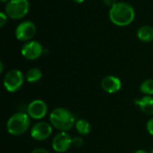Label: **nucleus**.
<instances>
[{
  "label": "nucleus",
  "mask_w": 153,
  "mask_h": 153,
  "mask_svg": "<svg viewBox=\"0 0 153 153\" xmlns=\"http://www.w3.org/2000/svg\"><path fill=\"white\" fill-rule=\"evenodd\" d=\"M72 138L66 132L57 134L52 141V148L55 152L59 153L65 152L72 144Z\"/></svg>",
  "instance_id": "9"
},
{
  "label": "nucleus",
  "mask_w": 153,
  "mask_h": 153,
  "mask_svg": "<svg viewBox=\"0 0 153 153\" xmlns=\"http://www.w3.org/2000/svg\"><path fill=\"white\" fill-rule=\"evenodd\" d=\"M30 117L27 113L18 112L13 114L7 121L6 129L12 135H21L30 127Z\"/></svg>",
  "instance_id": "3"
},
{
  "label": "nucleus",
  "mask_w": 153,
  "mask_h": 153,
  "mask_svg": "<svg viewBox=\"0 0 153 153\" xmlns=\"http://www.w3.org/2000/svg\"><path fill=\"white\" fill-rule=\"evenodd\" d=\"M151 153H153V149H152V152H151Z\"/></svg>",
  "instance_id": "26"
},
{
  "label": "nucleus",
  "mask_w": 153,
  "mask_h": 153,
  "mask_svg": "<svg viewBox=\"0 0 153 153\" xmlns=\"http://www.w3.org/2000/svg\"><path fill=\"white\" fill-rule=\"evenodd\" d=\"M75 128L77 130V132L82 134V135H86L89 134L91 127V125L88 121L84 120V119H79L78 121H76L75 123Z\"/></svg>",
  "instance_id": "15"
},
{
  "label": "nucleus",
  "mask_w": 153,
  "mask_h": 153,
  "mask_svg": "<svg viewBox=\"0 0 153 153\" xmlns=\"http://www.w3.org/2000/svg\"><path fill=\"white\" fill-rule=\"evenodd\" d=\"M147 131L150 134L153 135V117L151 118L148 122H147V126H146Z\"/></svg>",
  "instance_id": "19"
},
{
  "label": "nucleus",
  "mask_w": 153,
  "mask_h": 153,
  "mask_svg": "<svg viewBox=\"0 0 153 153\" xmlns=\"http://www.w3.org/2000/svg\"><path fill=\"white\" fill-rule=\"evenodd\" d=\"M137 37L141 41L151 42L153 40V28L151 26H142L137 31Z\"/></svg>",
  "instance_id": "13"
},
{
  "label": "nucleus",
  "mask_w": 153,
  "mask_h": 153,
  "mask_svg": "<svg viewBox=\"0 0 153 153\" xmlns=\"http://www.w3.org/2000/svg\"><path fill=\"white\" fill-rule=\"evenodd\" d=\"M135 16L134 7L126 2L117 3L110 8L109 19L117 26H126L133 22Z\"/></svg>",
  "instance_id": "1"
},
{
  "label": "nucleus",
  "mask_w": 153,
  "mask_h": 153,
  "mask_svg": "<svg viewBox=\"0 0 153 153\" xmlns=\"http://www.w3.org/2000/svg\"><path fill=\"white\" fill-rule=\"evenodd\" d=\"M31 153H49L47 150H45V149H41V148H39V149H36V150H34L33 152H31Z\"/></svg>",
  "instance_id": "21"
},
{
  "label": "nucleus",
  "mask_w": 153,
  "mask_h": 153,
  "mask_svg": "<svg viewBox=\"0 0 153 153\" xmlns=\"http://www.w3.org/2000/svg\"><path fill=\"white\" fill-rule=\"evenodd\" d=\"M73 1L77 3V4H82V2H84V0H73Z\"/></svg>",
  "instance_id": "22"
},
{
  "label": "nucleus",
  "mask_w": 153,
  "mask_h": 153,
  "mask_svg": "<svg viewBox=\"0 0 153 153\" xmlns=\"http://www.w3.org/2000/svg\"><path fill=\"white\" fill-rule=\"evenodd\" d=\"M103 3H104L107 6L112 7L113 5H115V4H117V0H103Z\"/></svg>",
  "instance_id": "20"
},
{
  "label": "nucleus",
  "mask_w": 153,
  "mask_h": 153,
  "mask_svg": "<svg viewBox=\"0 0 153 153\" xmlns=\"http://www.w3.org/2000/svg\"><path fill=\"white\" fill-rule=\"evenodd\" d=\"M49 121L52 126L61 132L71 130L76 123L72 112L64 108H57L52 110L49 116Z\"/></svg>",
  "instance_id": "2"
},
{
  "label": "nucleus",
  "mask_w": 153,
  "mask_h": 153,
  "mask_svg": "<svg viewBox=\"0 0 153 153\" xmlns=\"http://www.w3.org/2000/svg\"><path fill=\"white\" fill-rule=\"evenodd\" d=\"M140 91L145 95H153V80L148 79L145 80L140 86Z\"/></svg>",
  "instance_id": "16"
},
{
  "label": "nucleus",
  "mask_w": 153,
  "mask_h": 153,
  "mask_svg": "<svg viewBox=\"0 0 153 153\" xmlns=\"http://www.w3.org/2000/svg\"><path fill=\"white\" fill-rule=\"evenodd\" d=\"M134 104L139 106L141 110L146 115H153V97L144 96L140 100H135Z\"/></svg>",
  "instance_id": "12"
},
{
  "label": "nucleus",
  "mask_w": 153,
  "mask_h": 153,
  "mask_svg": "<svg viewBox=\"0 0 153 153\" xmlns=\"http://www.w3.org/2000/svg\"><path fill=\"white\" fill-rule=\"evenodd\" d=\"M0 1H1L2 3H4V2H8L9 0H0Z\"/></svg>",
  "instance_id": "25"
},
{
  "label": "nucleus",
  "mask_w": 153,
  "mask_h": 153,
  "mask_svg": "<svg viewBox=\"0 0 153 153\" xmlns=\"http://www.w3.org/2000/svg\"><path fill=\"white\" fill-rule=\"evenodd\" d=\"M30 10L28 0H9L4 7L5 14L11 19L19 20L23 18Z\"/></svg>",
  "instance_id": "4"
},
{
  "label": "nucleus",
  "mask_w": 153,
  "mask_h": 153,
  "mask_svg": "<svg viewBox=\"0 0 153 153\" xmlns=\"http://www.w3.org/2000/svg\"><path fill=\"white\" fill-rule=\"evenodd\" d=\"M41 77H42V72L40 71V69L36 67L30 68L26 74V80L28 82L30 83L39 82L41 79Z\"/></svg>",
  "instance_id": "14"
},
{
  "label": "nucleus",
  "mask_w": 153,
  "mask_h": 153,
  "mask_svg": "<svg viewBox=\"0 0 153 153\" xmlns=\"http://www.w3.org/2000/svg\"><path fill=\"white\" fill-rule=\"evenodd\" d=\"M22 55L28 60H35L43 53V47L38 41H29L22 48Z\"/></svg>",
  "instance_id": "7"
},
{
  "label": "nucleus",
  "mask_w": 153,
  "mask_h": 153,
  "mask_svg": "<svg viewBox=\"0 0 153 153\" xmlns=\"http://www.w3.org/2000/svg\"><path fill=\"white\" fill-rule=\"evenodd\" d=\"M102 89L108 93H116L120 91L122 87V82L120 79L114 75H108L103 78L101 82Z\"/></svg>",
  "instance_id": "11"
},
{
  "label": "nucleus",
  "mask_w": 153,
  "mask_h": 153,
  "mask_svg": "<svg viewBox=\"0 0 153 153\" xmlns=\"http://www.w3.org/2000/svg\"><path fill=\"white\" fill-rule=\"evenodd\" d=\"M134 153H148L147 152L143 151V150H139V151H136Z\"/></svg>",
  "instance_id": "23"
},
{
  "label": "nucleus",
  "mask_w": 153,
  "mask_h": 153,
  "mask_svg": "<svg viewBox=\"0 0 153 153\" xmlns=\"http://www.w3.org/2000/svg\"><path fill=\"white\" fill-rule=\"evenodd\" d=\"M0 66H1V68H0V73H2L3 70H4V65H3V63H2V62L0 63Z\"/></svg>",
  "instance_id": "24"
},
{
  "label": "nucleus",
  "mask_w": 153,
  "mask_h": 153,
  "mask_svg": "<svg viewBox=\"0 0 153 153\" xmlns=\"http://www.w3.org/2000/svg\"><path fill=\"white\" fill-rule=\"evenodd\" d=\"M7 22V15L4 13H0V27H4Z\"/></svg>",
  "instance_id": "18"
},
{
  "label": "nucleus",
  "mask_w": 153,
  "mask_h": 153,
  "mask_svg": "<svg viewBox=\"0 0 153 153\" xmlns=\"http://www.w3.org/2000/svg\"><path fill=\"white\" fill-rule=\"evenodd\" d=\"M52 134V126L47 122H39L35 124L31 130L30 135L37 141H44L48 139Z\"/></svg>",
  "instance_id": "10"
},
{
  "label": "nucleus",
  "mask_w": 153,
  "mask_h": 153,
  "mask_svg": "<svg viewBox=\"0 0 153 153\" xmlns=\"http://www.w3.org/2000/svg\"><path fill=\"white\" fill-rule=\"evenodd\" d=\"M48 112L47 104L41 100H35L31 101L27 107V114L33 119L43 118Z\"/></svg>",
  "instance_id": "8"
},
{
  "label": "nucleus",
  "mask_w": 153,
  "mask_h": 153,
  "mask_svg": "<svg viewBox=\"0 0 153 153\" xmlns=\"http://www.w3.org/2000/svg\"><path fill=\"white\" fill-rule=\"evenodd\" d=\"M23 74L17 69L10 70L4 78V86L9 92L17 91L23 83Z\"/></svg>",
  "instance_id": "5"
},
{
  "label": "nucleus",
  "mask_w": 153,
  "mask_h": 153,
  "mask_svg": "<svg viewBox=\"0 0 153 153\" xmlns=\"http://www.w3.org/2000/svg\"><path fill=\"white\" fill-rule=\"evenodd\" d=\"M72 144H73L74 147H76V148L82 147V144H83V140H82V138H81V137H74V138H73V140H72Z\"/></svg>",
  "instance_id": "17"
},
{
  "label": "nucleus",
  "mask_w": 153,
  "mask_h": 153,
  "mask_svg": "<svg viewBox=\"0 0 153 153\" xmlns=\"http://www.w3.org/2000/svg\"><path fill=\"white\" fill-rule=\"evenodd\" d=\"M36 26L32 22L26 21L20 23L15 30V36L21 41L30 40L36 33Z\"/></svg>",
  "instance_id": "6"
}]
</instances>
